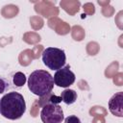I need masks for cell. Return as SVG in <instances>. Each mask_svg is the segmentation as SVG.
I'll return each instance as SVG.
<instances>
[{
    "label": "cell",
    "mask_w": 123,
    "mask_h": 123,
    "mask_svg": "<svg viewBox=\"0 0 123 123\" xmlns=\"http://www.w3.org/2000/svg\"><path fill=\"white\" fill-rule=\"evenodd\" d=\"M39 104H38V101L37 100H35L32 107H31V110H30V113L33 117H37L38 115V112H39Z\"/></svg>",
    "instance_id": "obj_23"
},
{
    "label": "cell",
    "mask_w": 123,
    "mask_h": 123,
    "mask_svg": "<svg viewBox=\"0 0 123 123\" xmlns=\"http://www.w3.org/2000/svg\"><path fill=\"white\" fill-rule=\"evenodd\" d=\"M110 3H111V1L110 0H98V4L100 5V6H102V7H105V6H108V5H110Z\"/></svg>",
    "instance_id": "obj_31"
},
{
    "label": "cell",
    "mask_w": 123,
    "mask_h": 123,
    "mask_svg": "<svg viewBox=\"0 0 123 123\" xmlns=\"http://www.w3.org/2000/svg\"><path fill=\"white\" fill-rule=\"evenodd\" d=\"M112 82L115 86H123V73L122 72H117L113 77H112Z\"/></svg>",
    "instance_id": "obj_25"
},
{
    "label": "cell",
    "mask_w": 123,
    "mask_h": 123,
    "mask_svg": "<svg viewBox=\"0 0 123 123\" xmlns=\"http://www.w3.org/2000/svg\"><path fill=\"white\" fill-rule=\"evenodd\" d=\"M89 114L91 116H106L108 114V111L102 106H93L89 110Z\"/></svg>",
    "instance_id": "obj_18"
},
{
    "label": "cell",
    "mask_w": 123,
    "mask_h": 123,
    "mask_svg": "<svg viewBox=\"0 0 123 123\" xmlns=\"http://www.w3.org/2000/svg\"><path fill=\"white\" fill-rule=\"evenodd\" d=\"M101 12H102V14L105 17H111L114 13V8L112 6H111V5H108V6L102 7V11Z\"/></svg>",
    "instance_id": "obj_21"
},
{
    "label": "cell",
    "mask_w": 123,
    "mask_h": 123,
    "mask_svg": "<svg viewBox=\"0 0 123 123\" xmlns=\"http://www.w3.org/2000/svg\"><path fill=\"white\" fill-rule=\"evenodd\" d=\"M26 111V103L23 96L16 92L12 91L5 94L0 99V113L8 119H19Z\"/></svg>",
    "instance_id": "obj_1"
},
{
    "label": "cell",
    "mask_w": 123,
    "mask_h": 123,
    "mask_svg": "<svg viewBox=\"0 0 123 123\" xmlns=\"http://www.w3.org/2000/svg\"><path fill=\"white\" fill-rule=\"evenodd\" d=\"M43 50H44L43 49V45H41V44H37L36 46H34V48L32 49L34 59H38L42 55Z\"/></svg>",
    "instance_id": "obj_22"
},
{
    "label": "cell",
    "mask_w": 123,
    "mask_h": 123,
    "mask_svg": "<svg viewBox=\"0 0 123 123\" xmlns=\"http://www.w3.org/2000/svg\"><path fill=\"white\" fill-rule=\"evenodd\" d=\"M12 82L16 86H22L26 83V76L22 72H16L12 77Z\"/></svg>",
    "instance_id": "obj_20"
},
{
    "label": "cell",
    "mask_w": 123,
    "mask_h": 123,
    "mask_svg": "<svg viewBox=\"0 0 123 123\" xmlns=\"http://www.w3.org/2000/svg\"><path fill=\"white\" fill-rule=\"evenodd\" d=\"M54 83L61 87H68L75 82V74L70 70L69 65H65L61 69L57 70L54 75Z\"/></svg>",
    "instance_id": "obj_5"
},
{
    "label": "cell",
    "mask_w": 123,
    "mask_h": 123,
    "mask_svg": "<svg viewBox=\"0 0 123 123\" xmlns=\"http://www.w3.org/2000/svg\"><path fill=\"white\" fill-rule=\"evenodd\" d=\"M71 37L74 40L76 41H82L84 38H85V36H86V32H85V29L80 26V25H74L72 28H71Z\"/></svg>",
    "instance_id": "obj_13"
},
{
    "label": "cell",
    "mask_w": 123,
    "mask_h": 123,
    "mask_svg": "<svg viewBox=\"0 0 123 123\" xmlns=\"http://www.w3.org/2000/svg\"><path fill=\"white\" fill-rule=\"evenodd\" d=\"M35 11L37 13L46 18L57 17V15H59L60 12L59 8L56 7L52 1H48V0L37 2L35 5Z\"/></svg>",
    "instance_id": "obj_6"
},
{
    "label": "cell",
    "mask_w": 123,
    "mask_h": 123,
    "mask_svg": "<svg viewBox=\"0 0 123 123\" xmlns=\"http://www.w3.org/2000/svg\"><path fill=\"white\" fill-rule=\"evenodd\" d=\"M33 60H34V56L31 49L23 50L18 56V62L22 66H28L29 64H31Z\"/></svg>",
    "instance_id": "obj_11"
},
{
    "label": "cell",
    "mask_w": 123,
    "mask_h": 123,
    "mask_svg": "<svg viewBox=\"0 0 123 123\" xmlns=\"http://www.w3.org/2000/svg\"><path fill=\"white\" fill-rule=\"evenodd\" d=\"M118 69H119V63H118L117 61H114L111 63H110L107 66V68L105 69V76H106V78H108V79L112 78L118 72Z\"/></svg>",
    "instance_id": "obj_15"
},
{
    "label": "cell",
    "mask_w": 123,
    "mask_h": 123,
    "mask_svg": "<svg viewBox=\"0 0 123 123\" xmlns=\"http://www.w3.org/2000/svg\"><path fill=\"white\" fill-rule=\"evenodd\" d=\"M61 98L67 105L73 104L77 100V92L73 89H64L61 94Z\"/></svg>",
    "instance_id": "obj_12"
},
{
    "label": "cell",
    "mask_w": 123,
    "mask_h": 123,
    "mask_svg": "<svg viewBox=\"0 0 123 123\" xmlns=\"http://www.w3.org/2000/svg\"><path fill=\"white\" fill-rule=\"evenodd\" d=\"M83 9H84L85 13H86L88 15H92L95 12V7H94V5L92 3H86V4H84Z\"/></svg>",
    "instance_id": "obj_24"
},
{
    "label": "cell",
    "mask_w": 123,
    "mask_h": 123,
    "mask_svg": "<svg viewBox=\"0 0 123 123\" xmlns=\"http://www.w3.org/2000/svg\"><path fill=\"white\" fill-rule=\"evenodd\" d=\"M122 101H123V92L119 91L115 93L109 101V110L110 111L118 117L123 116V110H122Z\"/></svg>",
    "instance_id": "obj_7"
},
{
    "label": "cell",
    "mask_w": 123,
    "mask_h": 123,
    "mask_svg": "<svg viewBox=\"0 0 123 123\" xmlns=\"http://www.w3.org/2000/svg\"><path fill=\"white\" fill-rule=\"evenodd\" d=\"M7 86H8L7 82H6L4 79L0 78V94H1V93H3V92L6 90Z\"/></svg>",
    "instance_id": "obj_29"
},
{
    "label": "cell",
    "mask_w": 123,
    "mask_h": 123,
    "mask_svg": "<svg viewBox=\"0 0 123 123\" xmlns=\"http://www.w3.org/2000/svg\"><path fill=\"white\" fill-rule=\"evenodd\" d=\"M19 12V8L16 5L9 4L2 8L1 10V15L4 18H13L15 17Z\"/></svg>",
    "instance_id": "obj_10"
},
{
    "label": "cell",
    "mask_w": 123,
    "mask_h": 123,
    "mask_svg": "<svg viewBox=\"0 0 123 123\" xmlns=\"http://www.w3.org/2000/svg\"><path fill=\"white\" fill-rule=\"evenodd\" d=\"M40 118L43 123H62L63 120V111L62 107L55 104H47L42 107Z\"/></svg>",
    "instance_id": "obj_4"
},
{
    "label": "cell",
    "mask_w": 123,
    "mask_h": 123,
    "mask_svg": "<svg viewBox=\"0 0 123 123\" xmlns=\"http://www.w3.org/2000/svg\"><path fill=\"white\" fill-rule=\"evenodd\" d=\"M28 86L31 92L41 97L52 91L54 87V79L46 70H35L29 76Z\"/></svg>",
    "instance_id": "obj_2"
},
{
    "label": "cell",
    "mask_w": 123,
    "mask_h": 123,
    "mask_svg": "<svg viewBox=\"0 0 123 123\" xmlns=\"http://www.w3.org/2000/svg\"><path fill=\"white\" fill-rule=\"evenodd\" d=\"M66 56L63 50L56 47H48L42 52L43 63L52 70H59L64 64Z\"/></svg>",
    "instance_id": "obj_3"
},
{
    "label": "cell",
    "mask_w": 123,
    "mask_h": 123,
    "mask_svg": "<svg viewBox=\"0 0 123 123\" xmlns=\"http://www.w3.org/2000/svg\"><path fill=\"white\" fill-rule=\"evenodd\" d=\"M64 123H82L80 118L76 115H69L64 119Z\"/></svg>",
    "instance_id": "obj_28"
},
{
    "label": "cell",
    "mask_w": 123,
    "mask_h": 123,
    "mask_svg": "<svg viewBox=\"0 0 123 123\" xmlns=\"http://www.w3.org/2000/svg\"><path fill=\"white\" fill-rule=\"evenodd\" d=\"M70 30H71V28H70L69 24L67 22H65V21H62V20L54 29V31L58 35H60V36H65V35H67L70 32Z\"/></svg>",
    "instance_id": "obj_16"
},
{
    "label": "cell",
    "mask_w": 123,
    "mask_h": 123,
    "mask_svg": "<svg viewBox=\"0 0 123 123\" xmlns=\"http://www.w3.org/2000/svg\"><path fill=\"white\" fill-rule=\"evenodd\" d=\"M60 6L69 15H75L80 10L81 3L78 0H62Z\"/></svg>",
    "instance_id": "obj_8"
},
{
    "label": "cell",
    "mask_w": 123,
    "mask_h": 123,
    "mask_svg": "<svg viewBox=\"0 0 123 123\" xmlns=\"http://www.w3.org/2000/svg\"><path fill=\"white\" fill-rule=\"evenodd\" d=\"M86 53L89 56H95V55H97L99 53L100 46H99V44L96 41H89L86 44Z\"/></svg>",
    "instance_id": "obj_19"
},
{
    "label": "cell",
    "mask_w": 123,
    "mask_h": 123,
    "mask_svg": "<svg viewBox=\"0 0 123 123\" xmlns=\"http://www.w3.org/2000/svg\"><path fill=\"white\" fill-rule=\"evenodd\" d=\"M123 11H120L117 14H116V16H115V23H116V25H117V27L120 29V30H122L123 29Z\"/></svg>",
    "instance_id": "obj_26"
},
{
    "label": "cell",
    "mask_w": 123,
    "mask_h": 123,
    "mask_svg": "<svg viewBox=\"0 0 123 123\" xmlns=\"http://www.w3.org/2000/svg\"><path fill=\"white\" fill-rule=\"evenodd\" d=\"M62 21V19H60L58 16L57 17H52V18H49V20H48V22H47V25L49 26V28H51V29H55V27L60 23Z\"/></svg>",
    "instance_id": "obj_27"
},
{
    "label": "cell",
    "mask_w": 123,
    "mask_h": 123,
    "mask_svg": "<svg viewBox=\"0 0 123 123\" xmlns=\"http://www.w3.org/2000/svg\"><path fill=\"white\" fill-rule=\"evenodd\" d=\"M92 123H106V120L104 116H94Z\"/></svg>",
    "instance_id": "obj_30"
},
{
    "label": "cell",
    "mask_w": 123,
    "mask_h": 123,
    "mask_svg": "<svg viewBox=\"0 0 123 123\" xmlns=\"http://www.w3.org/2000/svg\"><path fill=\"white\" fill-rule=\"evenodd\" d=\"M37 101H38V104H39L40 108H42L43 106H45L47 104L58 105L59 103L62 102V98H61V96H57L56 94H54L52 92H49L46 95L41 96L39 99H37Z\"/></svg>",
    "instance_id": "obj_9"
},
{
    "label": "cell",
    "mask_w": 123,
    "mask_h": 123,
    "mask_svg": "<svg viewBox=\"0 0 123 123\" xmlns=\"http://www.w3.org/2000/svg\"><path fill=\"white\" fill-rule=\"evenodd\" d=\"M22 39H23V41H25L28 44H37L40 41L41 37L36 32H26L23 35Z\"/></svg>",
    "instance_id": "obj_14"
},
{
    "label": "cell",
    "mask_w": 123,
    "mask_h": 123,
    "mask_svg": "<svg viewBox=\"0 0 123 123\" xmlns=\"http://www.w3.org/2000/svg\"><path fill=\"white\" fill-rule=\"evenodd\" d=\"M30 25L35 31H37L43 27L44 21H43L42 17H40L38 15H34V16L30 17Z\"/></svg>",
    "instance_id": "obj_17"
}]
</instances>
